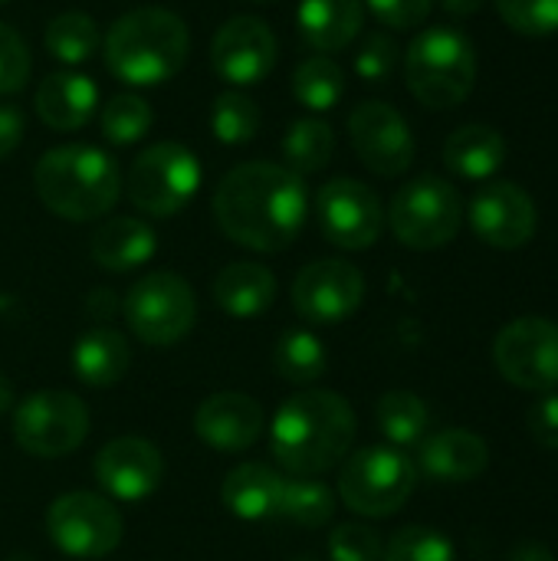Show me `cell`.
Masks as SVG:
<instances>
[{"instance_id": "cell-10", "label": "cell", "mask_w": 558, "mask_h": 561, "mask_svg": "<svg viewBox=\"0 0 558 561\" xmlns=\"http://www.w3.org/2000/svg\"><path fill=\"white\" fill-rule=\"evenodd\" d=\"M13 440L23 454L59 460L89 437V408L72 391H36L13 404Z\"/></svg>"}, {"instance_id": "cell-3", "label": "cell", "mask_w": 558, "mask_h": 561, "mask_svg": "<svg viewBox=\"0 0 558 561\" xmlns=\"http://www.w3.org/2000/svg\"><path fill=\"white\" fill-rule=\"evenodd\" d=\"M33 187L43 207L69 224L105 217L122 197V174L112 154L95 145H59L39 154Z\"/></svg>"}, {"instance_id": "cell-12", "label": "cell", "mask_w": 558, "mask_h": 561, "mask_svg": "<svg viewBox=\"0 0 558 561\" xmlns=\"http://www.w3.org/2000/svg\"><path fill=\"white\" fill-rule=\"evenodd\" d=\"M497 371L520 391L553 394L558 388V322L523 316L493 339Z\"/></svg>"}, {"instance_id": "cell-36", "label": "cell", "mask_w": 558, "mask_h": 561, "mask_svg": "<svg viewBox=\"0 0 558 561\" xmlns=\"http://www.w3.org/2000/svg\"><path fill=\"white\" fill-rule=\"evenodd\" d=\"M382 561H457L451 539L428 526H405L385 546Z\"/></svg>"}, {"instance_id": "cell-22", "label": "cell", "mask_w": 558, "mask_h": 561, "mask_svg": "<svg viewBox=\"0 0 558 561\" xmlns=\"http://www.w3.org/2000/svg\"><path fill=\"white\" fill-rule=\"evenodd\" d=\"M158 250L151 224L138 217H109L89 237V256L109 273H132L145 266Z\"/></svg>"}, {"instance_id": "cell-21", "label": "cell", "mask_w": 558, "mask_h": 561, "mask_svg": "<svg viewBox=\"0 0 558 561\" xmlns=\"http://www.w3.org/2000/svg\"><path fill=\"white\" fill-rule=\"evenodd\" d=\"M99 105V85L72 69L49 72L36 85V115L53 131H79Z\"/></svg>"}, {"instance_id": "cell-45", "label": "cell", "mask_w": 558, "mask_h": 561, "mask_svg": "<svg viewBox=\"0 0 558 561\" xmlns=\"http://www.w3.org/2000/svg\"><path fill=\"white\" fill-rule=\"evenodd\" d=\"M510 561H556V556H553V549L543 546V542H523V546L513 549Z\"/></svg>"}, {"instance_id": "cell-48", "label": "cell", "mask_w": 558, "mask_h": 561, "mask_svg": "<svg viewBox=\"0 0 558 561\" xmlns=\"http://www.w3.org/2000/svg\"><path fill=\"white\" fill-rule=\"evenodd\" d=\"M289 561H319V559H312V556H299V559H289Z\"/></svg>"}, {"instance_id": "cell-43", "label": "cell", "mask_w": 558, "mask_h": 561, "mask_svg": "<svg viewBox=\"0 0 558 561\" xmlns=\"http://www.w3.org/2000/svg\"><path fill=\"white\" fill-rule=\"evenodd\" d=\"M23 141V115L13 105H0V161L10 158Z\"/></svg>"}, {"instance_id": "cell-11", "label": "cell", "mask_w": 558, "mask_h": 561, "mask_svg": "<svg viewBox=\"0 0 558 561\" xmlns=\"http://www.w3.org/2000/svg\"><path fill=\"white\" fill-rule=\"evenodd\" d=\"M46 536L62 556L76 561H95L112 556L122 546L125 523L109 496L72 490L49 503Z\"/></svg>"}, {"instance_id": "cell-9", "label": "cell", "mask_w": 558, "mask_h": 561, "mask_svg": "<svg viewBox=\"0 0 558 561\" xmlns=\"http://www.w3.org/2000/svg\"><path fill=\"white\" fill-rule=\"evenodd\" d=\"M201 187V161L178 141H158L145 148L125 178L128 201L148 217L181 214Z\"/></svg>"}, {"instance_id": "cell-46", "label": "cell", "mask_w": 558, "mask_h": 561, "mask_svg": "<svg viewBox=\"0 0 558 561\" xmlns=\"http://www.w3.org/2000/svg\"><path fill=\"white\" fill-rule=\"evenodd\" d=\"M487 0H441V7L451 13V16H474Z\"/></svg>"}, {"instance_id": "cell-34", "label": "cell", "mask_w": 558, "mask_h": 561, "mask_svg": "<svg viewBox=\"0 0 558 561\" xmlns=\"http://www.w3.org/2000/svg\"><path fill=\"white\" fill-rule=\"evenodd\" d=\"M210 131L220 145H247L260 131V108L240 89L220 92L210 105Z\"/></svg>"}, {"instance_id": "cell-18", "label": "cell", "mask_w": 558, "mask_h": 561, "mask_svg": "<svg viewBox=\"0 0 558 561\" xmlns=\"http://www.w3.org/2000/svg\"><path fill=\"white\" fill-rule=\"evenodd\" d=\"M536 204L513 181H490L470 201V227L493 250H520L536 237Z\"/></svg>"}, {"instance_id": "cell-37", "label": "cell", "mask_w": 558, "mask_h": 561, "mask_svg": "<svg viewBox=\"0 0 558 561\" xmlns=\"http://www.w3.org/2000/svg\"><path fill=\"white\" fill-rule=\"evenodd\" d=\"M497 10L523 36L558 33V0H497Z\"/></svg>"}, {"instance_id": "cell-17", "label": "cell", "mask_w": 558, "mask_h": 561, "mask_svg": "<svg viewBox=\"0 0 558 561\" xmlns=\"http://www.w3.org/2000/svg\"><path fill=\"white\" fill-rule=\"evenodd\" d=\"M95 483L109 500L118 503H141L158 493L164 480V457L145 437H115L109 440L92 463Z\"/></svg>"}, {"instance_id": "cell-24", "label": "cell", "mask_w": 558, "mask_h": 561, "mask_svg": "<svg viewBox=\"0 0 558 561\" xmlns=\"http://www.w3.org/2000/svg\"><path fill=\"white\" fill-rule=\"evenodd\" d=\"M299 36L319 56L352 46L365 23V0H303L296 10Z\"/></svg>"}, {"instance_id": "cell-25", "label": "cell", "mask_w": 558, "mask_h": 561, "mask_svg": "<svg viewBox=\"0 0 558 561\" xmlns=\"http://www.w3.org/2000/svg\"><path fill=\"white\" fill-rule=\"evenodd\" d=\"M132 368V345L112 325L86 329L72 345V371L89 388H112Z\"/></svg>"}, {"instance_id": "cell-19", "label": "cell", "mask_w": 558, "mask_h": 561, "mask_svg": "<svg viewBox=\"0 0 558 561\" xmlns=\"http://www.w3.org/2000/svg\"><path fill=\"white\" fill-rule=\"evenodd\" d=\"M266 431L263 408L240 391H220L197 404L194 411V434L220 454H243L250 450Z\"/></svg>"}, {"instance_id": "cell-31", "label": "cell", "mask_w": 558, "mask_h": 561, "mask_svg": "<svg viewBox=\"0 0 558 561\" xmlns=\"http://www.w3.org/2000/svg\"><path fill=\"white\" fill-rule=\"evenodd\" d=\"M276 516L303 529H322L335 516V493L319 477H286Z\"/></svg>"}, {"instance_id": "cell-28", "label": "cell", "mask_w": 558, "mask_h": 561, "mask_svg": "<svg viewBox=\"0 0 558 561\" xmlns=\"http://www.w3.org/2000/svg\"><path fill=\"white\" fill-rule=\"evenodd\" d=\"M326 345L309 329H286L273 345V368L283 381L296 388H309L326 375Z\"/></svg>"}, {"instance_id": "cell-8", "label": "cell", "mask_w": 558, "mask_h": 561, "mask_svg": "<svg viewBox=\"0 0 558 561\" xmlns=\"http://www.w3.org/2000/svg\"><path fill=\"white\" fill-rule=\"evenodd\" d=\"M464 224V201L457 187L437 174L408 181L388 204V227L408 250H441Z\"/></svg>"}, {"instance_id": "cell-30", "label": "cell", "mask_w": 558, "mask_h": 561, "mask_svg": "<svg viewBox=\"0 0 558 561\" xmlns=\"http://www.w3.org/2000/svg\"><path fill=\"white\" fill-rule=\"evenodd\" d=\"M283 168H289L293 174H316L322 171L332 154H335V131L329 122L322 118H296L286 135H283Z\"/></svg>"}, {"instance_id": "cell-27", "label": "cell", "mask_w": 558, "mask_h": 561, "mask_svg": "<svg viewBox=\"0 0 558 561\" xmlns=\"http://www.w3.org/2000/svg\"><path fill=\"white\" fill-rule=\"evenodd\" d=\"M506 161V141L490 125H464L444 141V164L467 181L493 178Z\"/></svg>"}, {"instance_id": "cell-41", "label": "cell", "mask_w": 558, "mask_h": 561, "mask_svg": "<svg viewBox=\"0 0 558 561\" xmlns=\"http://www.w3.org/2000/svg\"><path fill=\"white\" fill-rule=\"evenodd\" d=\"M365 7L391 30H414L428 20L434 0H365Z\"/></svg>"}, {"instance_id": "cell-14", "label": "cell", "mask_w": 558, "mask_h": 561, "mask_svg": "<svg viewBox=\"0 0 558 561\" xmlns=\"http://www.w3.org/2000/svg\"><path fill=\"white\" fill-rule=\"evenodd\" d=\"M293 309L309 325H339L365 299V276L349 260H312L293 279Z\"/></svg>"}, {"instance_id": "cell-6", "label": "cell", "mask_w": 558, "mask_h": 561, "mask_svg": "<svg viewBox=\"0 0 558 561\" xmlns=\"http://www.w3.org/2000/svg\"><path fill=\"white\" fill-rule=\"evenodd\" d=\"M418 490V463L398 447H365L342 460L339 500L365 519H388Z\"/></svg>"}, {"instance_id": "cell-15", "label": "cell", "mask_w": 558, "mask_h": 561, "mask_svg": "<svg viewBox=\"0 0 558 561\" xmlns=\"http://www.w3.org/2000/svg\"><path fill=\"white\" fill-rule=\"evenodd\" d=\"M349 138L358 161L378 178H398L414 161V135L388 102H358L349 115Z\"/></svg>"}, {"instance_id": "cell-26", "label": "cell", "mask_w": 558, "mask_h": 561, "mask_svg": "<svg viewBox=\"0 0 558 561\" xmlns=\"http://www.w3.org/2000/svg\"><path fill=\"white\" fill-rule=\"evenodd\" d=\"M210 296L230 319H257L276 299V276L260 263H230L214 276Z\"/></svg>"}, {"instance_id": "cell-23", "label": "cell", "mask_w": 558, "mask_h": 561, "mask_svg": "<svg viewBox=\"0 0 558 561\" xmlns=\"http://www.w3.org/2000/svg\"><path fill=\"white\" fill-rule=\"evenodd\" d=\"M286 477L273 470L270 463H237L224 483H220V500L230 516L243 523H263L280 513V493H283Z\"/></svg>"}, {"instance_id": "cell-49", "label": "cell", "mask_w": 558, "mask_h": 561, "mask_svg": "<svg viewBox=\"0 0 558 561\" xmlns=\"http://www.w3.org/2000/svg\"><path fill=\"white\" fill-rule=\"evenodd\" d=\"M253 3H270V0H253Z\"/></svg>"}, {"instance_id": "cell-5", "label": "cell", "mask_w": 558, "mask_h": 561, "mask_svg": "<svg viewBox=\"0 0 558 561\" xmlns=\"http://www.w3.org/2000/svg\"><path fill=\"white\" fill-rule=\"evenodd\" d=\"M405 79L421 105L457 108L470 99L477 82L474 43L451 26L424 30L405 53Z\"/></svg>"}, {"instance_id": "cell-13", "label": "cell", "mask_w": 558, "mask_h": 561, "mask_svg": "<svg viewBox=\"0 0 558 561\" xmlns=\"http://www.w3.org/2000/svg\"><path fill=\"white\" fill-rule=\"evenodd\" d=\"M316 220L332 247L358 253L378 243L385 207L368 184L355 178H332L316 194Z\"/></svg>"}, {"instance_id": "cell-39", "label": "cell", "mask_w": 558, "mask_h": 561, "mask_svg": "<svg viewBox=\"0 0 558 561\" xmlns=\"http://www.w3.org/2000/svg\"><path fill=\"white\" fill-rule=\"evenodd\" d=\"M30 69H33V59H30L23 36L13 26L0 23V99L16 95L30 82Z\"/></svg>"}, {"instance_id": "cell-42", "label": "cell", "mask_w": 558, "mask_h": 561, "mask_svg": "<svg viewBox=\"0 0 558 561\" xmlns=\"http://www.w3.org/2000/svg\"><path fill=\"white\" fill-rule=\"evenodd\" d=\"M529 434L543 450H558V394H539V401L526 414Z\"/></svg>"}, {"instance_id": "cell-35", "label": "cell", "mask_w": 558, "mask_h": 561, "mask_svg": "<svg viewBox=\"0 0 558 561\" xmlns=\"http://www.w3.org/2000/svg\"><path fill=\"white\" fill-rule=\"evenodd\" d=\"M151 122H155V112L151 105L135 95V92H122V95H112L102 108V138L109 145H135L141 141L148 131H151Z\"/></svg>"}, {"instance_id": "cell-38", "label": "cell", "mask_w": 558, "mask_h": 561, "mask_svg": "<svg viewBox=\"0 0 558 561\" xmlns=\"http://www.w3.org/2000/svg\"><path fill=\"white\" fill-rule=\"evenodd\" d=\"M382 556H385V542L365 523L335 526L329 536V559L332 561H382Z\"/></svg>"}, {"instance_id": "cell-1", "label": "cell", "mask_w": 558, "mask_h": 561, "mask_svg": "<svg viewBox=\"0 0 558 561\" xmlns=\"http://www.w3.org/2000/svg\"><path fill=\"white\" fill-rule=\"evenodd\" d=\"M309 194L299 174L273 161L230 168L214 191L220 233L253 253H283L303 233Z\"/></svg>"}, {"instance_id": "cell-16", "label": "cell", "mask_w": 558, "mask_h": 561, "mask_svg": "<svg viewBox=\"0 0 558 561\" xmlns=\"http://www.w3.org/2000/svg\"><path fill=\"white\" fill-rule=\"evenodd\" d=\"M280 59L276 33L260 16H234L227 20L210 43V66L230 85H257L263 82Z\"/></svg>"}, {"instance_id": "cell-4", "label": "cell", "mask_w": 558, "mask_h": 561, "mask_svg": "<svg viewBox=\"0 0 558 561\" xmlns=\"http://www.w3.org/2000/svg\"><path fill=\"white\" fill-rule=\"evenodd\" d=\"M105 66L125 85H161L174 79L191 53V33L174 10L138 7L118 16L105 36Z\"/></svg>"}, {"instance_id": "cell-7", "label": "cell", "mask_w": 558, "mask_h": 561, "mask_svg": "<svg viewBox=\"0 0 558 561\" xmlns=\"http://www.w3.org/2000/svg\"><path fill=\"white\" fill-rule=\"evenodd\" d=\"M128 332L151 348L178 345L197 322V296L191 283L171 270H155L135 279L122 299Z\"/></svg>"}, {"instance_id": "cell-44", "label": "cell", "mask_w": 558, "mask_h": 561, "mask_svg": "<svg viewBox=\"0 0 558 561\" xmlns=\"http://www.w3.org/2000/svg\"><path fill=\"white\" fill-rule=\"evenodd\" d=\"M86 312L95 319V325H109V319L115 312H122V306H118V296L112 289H92L86 299Z\"/></svg>"}, {"instance_id": "cell-50", "label": "cell", "mask_w": 558, "mask_h": 561, "mask_svg": "<svg viewBox=\"0 0 558 561\" xmlns=\"http://www.w3.org/2000/svg\"><path fill=\"white\" fill-rule=\"evenodd\" d=\"M3 3H7V0H0V7H3Z\"/></svg>"}, {"instance_id": "cell-20", "label": "cell", "mask_w": 558, "mask_h": 561, "mask_svg": "<svg viewBox=\"0 0 558 561\" xmlns=\"http://www.w3.org/2000/svg\"><path fill=\"white\" fill-rule=\"evenodd\" d=\"M418 473L437 480V483H470L487 473L490 467V447L480 434L467 427H447L437 434H428L418 444Z\"/></svg>"}, {"instance_id": "cell-29", "label": "cell", "mask_w": 558, "mask_h": 561, "mask_svg": "<svg viewBox=\"0 0 558 561\" xmlns=\"http://www.w3.org/2000/svg\"><path fill=\"white\" fill-rule=\"evenodd\" d=\"M375 421H378L382 437L391 447H398V450L418 447L428 437V431H431V411L411 391H388V394H382V401L375 408Z\"/></svg>"}, {"instance_id": "cell-47", "label": "cell", "mask_w": 558, "mask_h": 561, "mask_svg": "<svg viewBox=\"0 0 558 561\" xmlns=\"http://www.w3.org/2000/svg\"><path fill=\"white\" fill-rule=\"evenodd\" d=\"M13 404H16V401H13V385H10L7 375L0 371V414H7Z\"/></svg>"}, {"instance_id": "cell-2", "label": "cell", "mask_w": 558, "mask_h": 561, "mask_svg": "<svg viewBox=\"0 0 558 561\" xmlns=\"http://www.w3.org/2000/svg\"><path fill=\"white\" fill-rule=\"evenodd\" d=\"M358 434L349 398L306 388L286 398L270 424V450L289 477H322L352 454Z\"/></svg>"}, {"instance_id": "cell-40", "label": "cell", "mask_w": 558, "mask_h": 561, "mask_svg": "<svg viewBox=\"0 0 558 561\" xmlns=\"http://www.w3.org/2000/svg\"><path fill=\"white\" fill-rule=\"evenodd\" d=\"M398 69V43L388 33H372L355 53V72L365 82H388Z\"/></svg>"}, {"instance_id": "cell-32", "label": "cell", "mask_w": 558, "mask_h": 561, "mask_svg": "<svg viewBox=\"0 0 558 561\" xmlns=\"http://www.w3.org/2000/svg\"><path fill=\"white\" fill-rule=\"evenodd\" d=\"M43 43H46L53 59H59L66 66H79V62L95 56V49L102 46V33L89 13L69 10V13H59L46 23Z\"/></svg>"}, {"instance_id": "cell-33", "label": "cell", "mask_w": 558, "mask_h": 561, "mask_svg": "<svg viewBox=\"0 0 558 561\" xmlns=\"http://www.w3.org/2000/svg\"><path fill=\"white\" fill-rule=\"evenodd\" d=\"M293 95L309 112H329L345 95V72L329 56H309L293 72Z\"/></svg>"}]
</instances>
